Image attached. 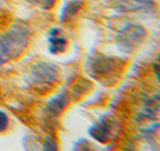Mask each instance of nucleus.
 Listing matches in <instances>:
<instances>
[{
  "label": "nucleus",
  "mask_w": 160,
  "mask_h": 151,
  "mask_svg": "<svg viewBox=\"0 0 160 151\" xmlns=\"http://www.w3.org/2000/svg\"><path fill=\"white\" fill-rule=\"evenodd\" d=\"M8 125V118L4 111H0V132H4Z\"/></svg>",
  "instance_id": "3"
},
{
  "label": "nucleus",
  "mask_w": 160,
  "mask_h": 151,
  "mask_svg": "<svg viewBox=\"0 0 160 151\" xmlns=\"http://www.w3.org/2000/svg\"><path fill=\"white\" fill-rule=\"evenodd\" d=\"M27 45L25 28H15L0 37V64L15 58Z\"/></svg>",
  "instance_id": "1"
},
{
  "label": "nucleus",
  "mask_w": 160,
  "mask_h": 151,
  "mask_svg": "<svg viewBox=\"0 0 160 151\" xmlns=\"http://www.w3.org/2000/svg\"><path fill=\"white\" fill-rule=\"evenodd\" d=\"M131 1H137V2L143 4V2H149V1H152V0H131Z\"/></svg>",
  "instance_id": "4"
},
{
  "label": "nucleus",
  "mask_w": 160,
  "mask_h": 151,
  "mask_svg": "<svg viewBox=\"0 0 160 151\" xmlns=\"http://www.w3.org/2000/svg\"><path fill=\"white\" fill-rule=\"evenodd\" d=\"M51 43H52L51 50H53V53H58V52L64 50L65 40L63 37H58V36H57V37L51 40Z\"/></svg>",
  "instance_id": "2"
}]
</instances>
